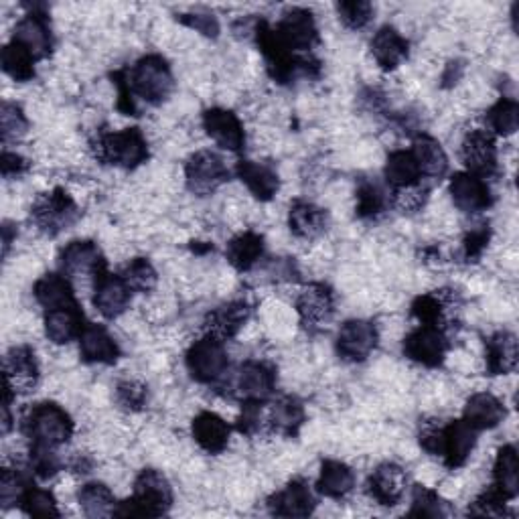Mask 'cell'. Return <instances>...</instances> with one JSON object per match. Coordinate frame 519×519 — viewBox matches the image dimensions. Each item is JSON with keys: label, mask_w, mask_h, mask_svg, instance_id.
<instances>
[{"label": "cell", "mask_w": 519, "mask_h": 519, "mask_svg": "<svg viewBox=\"0 0 519 519\" xmlns=\"http://www.w3.org/2000/svg\"><path fill=\"white\" fill-rule=\"evenodd\" d=\"M78 501L82 511L88 517H108L114 515L118 503L114 499V493L104 483H88L80 489Z\"/></svg>", "instance_id": "60d3db41"}, {"label": "cell", "mask_w": 519, "mask_h": 519, "mask_svg": "<svg viewBox=\"0 0 519 519\" xmlns=\"http://www.w3.org/2000/svg\"><path fill=\"white\" fill-rule=\"evenodd\" d=\"M418 440H420V447H422L428 455L438 457V455H440V440H442V424L436 422V420L424 422V424L420 426Z\"/></svg>", "instance_id": "680465c9"}, {"label": "cell", "mask_w": 519, "mask_h": 519, "mask_svg": "<svg viewBox=\"0 0 519 519\" xmlns=\"http://www.w3.org/2000/svg\"><path fill=\"white\" fill-rule=\"evenodd\" d=\"M408 485L406 471L396 463L380 465L367 479V493L384 507H394L402 501Z\"/></svg>", "instance_id": "7402d4cb"}, {"label": "cell", "mask_w": 519, "mask_h": 519, "mask_svg": "<svg viewBox=\"0 0 519 519\" xmlns=\"http://www.w3.org/2000/svg\"><path fill=\"white\" fill-rule=\"evenodd\" d=\"M132 290L120 274L104 270L94 280V305L104 319H118L130 305Z\"/></svg>", "instance_id": "ffe728a7"}, {"label": "cell", "mask_w": 519, "mask_h": 519, "mask_svg": "<svg viewBox=\"0 0 519 519\" xmlns=\"http://www.w3.org/2000/svg\"><path fill=\"white\" fill-rule=\"evenodd\" d=\"M337 13L341 23L351 31L367 27L369 21L374 19V7L367 0H343L337 5Z\"/></svg>", "instance_id": "681fc988"}, {"label": "cell", "mask_w": 519, "mask_h": 519, "mask_svg": "<svg viewBox=\"0 0 519 519\" xmlns=\"http://www.w3.org/2000/svg\"><path fill=\"white\" fill-rule=\"evenodd\" d=\"M288 226L290 232L301 238V240H315L321 234L327 232L329 228V213L311 203V201H303V199H296L290 205V213H288Z\"/></svg>", "instance_id": "484cf974"}, {"label": "cell", "mask_w": 519, "mask_h": 519, "mask_svg": "<svg viewBox=\"0 0 519 519\" xmlns=\"http://www.w3.org/2000/svg\"><path fill=\"white\" fill-rule=\"evenodd\" d=\"M80 217L82 211L78 203L61 187L49 193H41L31 207V221L39 232L49 238H55L61 232L69 230Z\"/></svg>", "instance_id": "8992f818"}, {"label": "cell", "mask_w": 519, "mask_h": 519, "mask_svg": "<svg viewBox=\"0 0 519 519\" xmlns=\"http://www.w3.org/2000/svg\"><path fill=\"white\" fill-rule=\"evenodd\" d=\"M305 420H307L305 406L296 396H280L272 404L270 426L276 434H282L286 438L299 436Z\"/></svg>", "instance_id": "d6a6232c"}, {"label": "cell", "mask_w": 519, "mask_h": 519, "mask_svg": "<svg viewBox=\"0 0 519 519\" xmlns=\"http://www.w3.org/2000/svg\"><path fill=\"white\" fill-rule=\"evenodd\" d=\"M408 515H412V517H447V515H451V507L436 491H432L424 485H414L412 509Z\"/></svg>", "instance_id": "ee69618b"}, {"label": "cell", "mask_w": 519, "mask_h": 519, "mask_svg": "<svg viewBox=\"0 0 519 519\" xmlns=\"http://www.w3.org/2000/svg\"><path fill=\"white\" fill-rule=\"evenodd\" d=\"M3 382L17 394H29L39 384L37 355L27 345H17L5 355Z\"/></svg>", "instance_id": "ac0fdd59"}, {"label": "cell", "mask_w": 519, "mask_h": 519, "mask_svg": "<svg viewBox=\"0 0 519 519\" xmlns=\"http://www.w3.org/2000/svg\"><path fill=\"white\" fill-rule=\"evenodd\" d=\"M189 374L199 384H217L224 380L230 359L226 345L221 339L213 335H205L203 339L195 341L185 357Z\"/></svg>", "instance_id": "52a82bcc"}, {"label": "cell", "mask_w": 519, "mask_h": 519, "mask_svg": "<svg viewBox=\"0 0 519 519\" xmlns=\"http://www.w3.org/2000/svg\"><path fill=\"white\" fill-rule=\"evenodd\" d=\"M380 335L372 321L351 319L337 333V353L349 363H361L378 347Z\"/></svg>", "instance_id": "4fadbf2b"}, {"label": "cell", "mask_w": 519, "mask_h": 519, "mask_svg": "<svg viewBox=\"0 0 519 519\" xmlns=\"http://www.w3.org/2000/svg\"><path fill=\"white\" fill-rule=\"evenodd\" d=\"M260 414H262V404L242 402V414L238 418V430L246 436H254L260 430Z\"/></svg>", "instance_id": "94428289"}, {"label": "cell", "mask_w": 519, "mask_h": 519, "mask_svg": "<svg viewBox=\"0 0 519 519\" xmlns=\"http://www.w3.org/2000/svg\"><path fill=\"white\" fill-rule=\"evenodd\" d=\"M29 485H31V481L23 475V471L5 469L3 479H0V501H3V507L19 505L21 497Z\"/></svg>", "instance_id": "f907efd6"}, {"label": "cell", "mask_w": 519, "mask_h": 519, "mask_svg": "<svg viewBox=\"0 0 519 519\" xmlns=\"http://www.w3.org/2000/svg\"><path fill=\"white\" fill-rule=\"evenodd\" d=\"M191 430H193L195 442L205 453L219 455L228 449L232 428L228 426V422L224 418L217 416L215 412H201L193 420Z\"/></svg>", "instance_id": "f1b7e54d"}, {"label": "cell", "mask_w": 519, "mask_h": 519, "mask_svg": "<svg viewBox=\"0 0 519 519\" xmlns=\"http://www.w3.org/2000/svg\"><path fill=\"white\" fill-rule=\"evenodd\" d=\"M19 505L31 517H59L61 515L57 509L55 497L49 491L39 489L35 485L27 487Z\"/></svg>", "instance_id": "7dc6e473"}, {"label": "cell", "mask_w": 519, "mask_h": 519, "mask_svg": "<svg viewBox=\"0 0 519 519\" xmlns=\"http://www.w3.org/2000/svg\"><path fill=\"white\" fill-rule=\"evenodd\" d=\"M412 155L422 171V177L440 181L449 171V157L442 144L430 134H418L412 142Z\"/></svg>", "instance_id": "1f68e13d"}, {"label": "cell", "mask_w": 519, "mask_h": 519, "mask_svg": "<svg viewBox=\"0 0 519 519\" xmlns=\"http://www.w3.org/2000/svg\"><path fill=\"white\" fill-rule=\"evenodd\" d=\"M84 329L86 323L80 303L45 311V335L55 345H65L73 339H80Z\"/></svg>", "instance_id": "cb8c5ba5"}, {"label": "cell", "mask_w": 519, "mask_h": 519, "mask_svg": "<svg viewBox=\"0 0 519 519\" xmlns=\"http://www.w3.org/2000/svg\"><path fill=\"white\" fill-rule=\"evenodd\" d=\"M276 388V369L266 361H244L234 378V394L242 402L264 404Z\"/></svg>", "instance_id": "8fae6325"}, {"label": "cell", "mask_w": 519, "mask_h": 519, "mask_svg": "<svg viewBox=\"0 0 519 519\" xmlns=\"http://www.w3.org/2000/svg\"><path fill=\"white\" fill-rule=\"evenodd\" d=\"M453 203L465 213H479L493 205V195L485 179L473 173H457L451 179Z\"/></svg>", "instance_id": "603a6c76"}, {"label": "cell", "mask_w": 519, "mask_h": 519, "mask_svg": "<svg viewBox=\"0 0 519 519\" xmlns=\"http://www.w3.org/2000/svg\"><path fill=\"white\" fill-rule=\"evenodd\" d=\"M384 177L392 189L414 187L422 183V171L412 155V151H396L388 157Z\"/></svg>", "instance_id": "ab89813d"}, {"label": "cell", "mask_w": 519, "mask_h": 519, "mask_svg": "<svg viewBox=\"0 0 519 519\" xmlns=\"http://www.w3.org/2000/svg\"><path fill=\"white\" fill-rule=\"evenodd\" d=\"M519 361L517 337L509 331H497L485 341V365L489 376H507L515 372Z\"/></svg>", "instance_id": "4316f807"}, {"label": "cell", "mask_w": 519, "mask_h": 519, "mask_svg": "<svg viewBox=\"0 0 519 519\" xmlns=\"http://www.w3.org/2000/svg\"><path fill=\"white\" fill-rule=\"evenodd\" d=\"M276 33L294 53H311L321 37L315 17L307 9H290L276 25Z\"/></svg>", "instance_id": "9a60e30c"}, {"label": "cell", "mask_w": 519, "mask_h": 519, "mask_svg": "<svg viewBox=\"0 0 519 519\" xmlns=\"http://www.w3.org/2000/svg\"><path fill=\"white\" fill-rule=\"evenodd\" d=\"M21 430L35 447L59 449L71 440L76 426H73L71 416L61 406L55 402H41L27 410L21 422Z\"/></svg>", "instance_id": "277c9868"}, {"label": "cell", "mask_w": 519, "mask_h": 519, "mask_svg": "<svg viewBox=\"0 0 519 519\" xmlns=\"http://www.w3.org/2000/svg\"><path fill=\"white\" fill-rule=\"evenodd\" d=\"M250 315L252 307L246 301H232L228 305H221L215 311H211L205 319L207 335L228 341L244 329V325L250 321Z\"/></svg>", "instance_id": "d4e9b609"}, {"label": "cell", "mask_w": 519, "mask_h": 519, "mask_svg": "<svg viewBox=\"0 0 519 519\" xmlns=\"http://www.w3.org/2000/svg\"><path fill=\"white\" fill-rule=\"evenodd\" d=\"M505 406L489 392H481V394H473L467 400L465 406V414L463 418L477 430H491L497 428L503 420H505Z\"/></svg>", "instance_id": "836d02e7"}, {"label": "cell", "mask_w": 519, "mask_h": 519, "mask_svg": "<svg viewBox=\"0 0 519 519\" xmlns=\"http://www.w3.org/2000/svg\"><path fill=\"white\" fill-rule=\"evenodd\" d=\"M495 483L493 487L507 499H515L519 493V465H517V451L513 444H505L499 449L495 467H493Z\"/></svg>", "instance_id": "f35d334b"}, {"label": "cell", "mask_w": 519, "mask_h": 519, "mask_svg": "<svg viewBox=\"0 0 519 519\" xmlns=\"http://www.w3.org/2000/svg\"><path fill=\"white\" fill-rule=\"evenodd\" d=\"M177 19H179L183 25L195 29L197 33H201V35H205V37L215 39V37L219 35V23H217V19H215L213 15H209V13H191V15H181V17H177Z\"/></svg>", "instance_id": "91938a15"}, {"label": "cell", "mask_w": 519, "mask_h": 519, "mask_svg": "<svg viewBox=\"0 0 519 519\" xmlns=\"http://www.w3.org/2000/svg\"><path fill=\"white\" fill-rule=\"evenodd\" d=\"M449 351V337L447 331L432 325L416 327L404 339V355L424 367H440Z\"/></svg>", "instance_id": "30bf717a"}, {"label": "cell", "mask_w": 519, "mask_h": 519, "mask_svg": "<svg viewBox=\"0 0 519 519\" xmlns=\"http://www.w3.org/2000/svg\"><path fill=\"white\" fill-rule=\"evenodd\" d=\"M94 153L100 163L134 171L151 157L148 142L140 128H124L120 132H100L94 142Z\"/></svg>", "instance_id": "5b68a950"}, {"label": "cell", "mask_w": 519, "mask_h": 519, "mask_svg": "<svg viewBox=\"0 0 519 519\" xmlns=\"http://www.w3.org/2000/svg\"><path fill=\"white\" fill-rule=\"evenodd\" d=\"M477 434L479 432L465 418L453 420L447 426H442V440H440L438 457L453 471L463 467L475 449Z\"/></svg>", "instance_id": "2e32d148"}, {"label": "cell", "mask_w": 519, "mask_h": 519, "mask_svg": "<svg viewBox=\"0 0 519 519\" xmlns=\"http://www.w3.org/2000/svg\"><path fill=\"white\" fill-rule=\"evenodd\" d=\"M112 80L118 88V110L126 116H138V106H136V98L128 86V80H126V69L122 71H116L112 73Z\"/></svg>", "instance_id": "6f0895ef"}, {"label": "cell", "mask_w": 519, "mask_h": 519, "mask_svg": "<svg viewBox=\"0 0 519 519\" xmlns=\"http://www.w3.org/2000/svg\"><path fill=\"white\" fill-rule=\"evenodd\" d=\"M317 507V499L307 481L294 479L282 491L268 499V511L276 517H309Z\"/></svg>", "instance_id": "44dd1931"}, {"label": "cell", "mask_w": 519, "mask_h": 519, "mask_svg": "<svg viewBox=\"0 0 519 519\" xmlns=\"http://www.w3.org/2000/svg\"><path fill=\"white\" fill-rule=\"evenodd\" d=\"M203 128L207 136L221 148L232 153H240L246 146L244 124L232 110L209 108L203 112Z\"/></svg>", "instance_id": "d6986e66"}, {"label": "cell", "mask_w": 519, "mask_h": 519, "mask_svg": "<svg viewBox=\"0 0 519 519\" xmlns=\"http://www.w3.org/2000/svg\"><path fill=\"white\" fill-rule=\"evenodd\" d=\"M0 169H3V177L5 179H17V177L29 173L31 163L25 157L17 155V153L5 151L3 153V161H0Z\"/></svg>", "instance_id": "6125c7cd"}, {"label": "cell", "mask_w": 519, "mask_h": 519, "mask_svg": "<svg viewBox=\"0 0 519 519\" xmlns=\"http://www.w3.org/2000/svg\"><path fill=\"white\" fill-rule=\"evenodd\" d=\"M0 63H3L7 76H11L15 82L25 84L35 78L33 55L15 41H11L9 45L3 47V53H0Z\"/></svg>", "instance_id": "b9f144b4"}, {"label": "cell", "mask_w": 519, "mask_h": 519, "mask_svg": "<svg viewBox=\"0 0 519 519\" xmlns=\"http://www.w3.org/2000/svg\"><path fill=\"white\" fill-rule=\"evenodd\" d=\"M59 270L67 278H90L94 282L104 270H108V266L98 244L90 240H78L61 250Z\"/></svg>", "instance_id": "7c38bea8"}, {"label": "cell", "mask_w": 519, "mask_h": 519, "mask_svg": "<svg viewBox=\"0 0 519 519\" xmlns=\"http://www.w3.org/2000/svg\"><path fill=\"white\" fill-rule=\"evenodd\" d=\"M487 120L491 126V134L497 136H511L515 134L517 126H519V106L513 98H501L489 112H487Z\"/></svg>", "instance_id": "f6af8a7d"}, {"label": "cell", "mask_w": 519, "mask_h": 519, "mask_svg": "<svg viewBox=\"0 0 519 519\" xmlns=\"http://www.w3.org/2000/svg\"><path fill=\"white\" fill-rule=\"evenodd\" d=\"M126 80L134 98L138 96L148 106L165 104L175 90L173 69L161 55H144L138 59L132 69H126Z\"/></svg>", "instance_id": "3957f363"}, {"label": "cell", "mask_w": 519, "mask_h": 519, "mask_svg": "<svg viewBox=\"0 0 519 519\" xmlns=\"http://www.w3.org/2000/svg\"><path fill=\"white\" fill-rule=\"evenodd\" d=\"M173 507V489L163 473L144 469L134 481L130 499L118 503L114 515L120 517H161Z\"/></svg>", "instance_id": "7a4b0ae2"}, {"label": "cell", "mask_w": 519, "mask_h": 519, "mask_svg": "<svg viewBox=\"0 0 519 519\" xmlns=\"http://www.w3.org/2000/svg\"><path fill=\"white\" fill-rule=\"evenodd\" d=\"M388 193L372 181H361L357 187V205H355V213L359 219H378L380 215H384V211L388 209Z\"/></svg>", "instance_id": "7bdbcfd3"}, {"label": "cell", "mask_w": 519, "mask_h": 519, "mask_svg": "<svg viewBox=\"0 0 519 519\" xmlns=\"http://www.w3.org/2000/svg\"><path fill=\"white\" fill-rule=\"evenodd\" d=\"M33 294H35L37 303H39L45 311H51V309H59V307H65V305L78 303L76 294H73L71 282H69L67 276H63L61 272H59V274L51 272V274L41 276V278L35 282Z\"/></svg>", "instance_id": "e575fe53"}, {"label": "cell", "mask_w": 519, "mask_h": 519, "mask_svg": "<svg viewBox=\"0 0 519 519\" xmlns=\"http://www.w3.org/2000/svg\"><path fill=\"white\" fill-rule=\"evenodd\" d=\"M256 43L266 59V67L270 78L282 86L290 84L296 73H303L307 78H319L321 76V61L315 57H299L296 55L272 29L266 21H258L254 27Z\"/></svg>", "instance_id": "6da1fadb"}, {"label": "cell", "mask_w": 519, "mask_h": 519, "mask_svg": "<svg viewBox=\"0 0 519 519\" xmlns=\"http://www.w3.org/2000/svg\"><path fill=\"white\" fill-rule=\"evenodd\" d=\"M461 76H463V65L457 61H453V63H449V67H447V73H444L442 76V82H444V86H453V84H457L459 80H461Z\"/></svg>", "instance_id": "be15d7a7"}, {"label": "cell", "mask_w": 519, "mask_h": 519, "mask_svg": "<svg viewBox=\"0 0 519 519\" xmlns=\"http://www.w3.org/2000/svg\"><path fill=\"white\" fill-rule=\"evenodd\" d=\"M29 13L23 17L13 33V41L25 47L35 61L47 59L53 53V31L45 7L27 5Z\"/></svg>", "instance_id": "9c48e42d"}, {"label": "cell", "mask_w": 519, "mask_h": 519, "mask_svg": "<svg viewBox=\"0 0 519 519\" xmlns=\"http://www.w3.org/2000/svg\"><path fill=\"white\" fill-rule=\"evenodd\" d=\"M116 400L118 404L128 410V412H140L146 406L148 400V390L144 384L134 382V380H126L120 382L116 388Z\"/></svg>", "instance_id": "db71d44e"}, {"label": "cell", "mask_w": 519, "mask_h": 519, "mask_svg": "<svg viewBox=\"0 0 519 519\" xmlns=\"http://www.w3.org/2000/svg\"><path fill=\"white\" fill-rule=\"evenodd\" d=\"M428 199V187L426 185H414V187H404V189H394L392 193V203L404 211V213H414L424 207Z\"/></svg>", "instance_id": "11a10c76"}, {"label": "cell", "mask_w": 519, "mask_h": 519, "mask_svg": "<svg viewBox=\"0 0 519 519\" xmlns=\"http://www.w3.org/2000/svg\"><path fill=\"white\" fill-rule=\"evenodd\" d=\"M29 469L33 475H37L39 479H51L61 471V461L55 455V449H47V447H35L31 444V453H29Z\"/></svg>", "instance_id": "816d5d0a"}, {"label": "cell", "mask_w": 519, "mask_h": 519, "mask_svg": "<svg viewBox=\"0 0 519 519\" xmlns=\"http://www.w3.org/2000/svg\"><path fill=\"white\" fill-rule=\"evenodd\" d=\"M296 311H299L301 323L307 329H319L327 325L335 315V292L323 282H313L296 299Z\"/></svg>", "instance_id": "e0dca14e"}, {"label": "cell", "mask_w": 519, "mask_h": 519, "mask_svg": "<svg viewBox=\"0 0 519 519\" xmlns=\"http://www.w3.org/2000/svg\"><path fill=\"white\" fill-rule=\"evenodd\" d=\"M185 181L193 195L207 197L230 181V169L219 155L211 151H199L185 165Z\"/></svg>", "instance_id": "ba28073f"}, {"label": "cell", "mask_w": 519, "mask_h": 519, "mask_svg": "<svg viewBox=\"0 0 519 519\" xmlns=\"http://www.w3.org/2000/svg\"><path fill=\"white\" fill-rule=\"evenodd\" d=\"M355 487L353 471L341 461H323L317 491L329 499H343Z\"/></svg>", "instance_id": "74e56055"}, {"label": "cell", "mask_w": 519, "mask_h": 519, "mask_svg": "<svg viewBox=\"0 0 519 519\" xmlns=\"http://www.w3.org/2000/svg\"><path fill=\"white\" fill-rule=\"evenodd\" d=\"M226 256L238 272H248L264 256V238L256 232H244L230 240V244L226 246Z\"/></svg>", "instance_id": "d590c367"}, {"label": "cell", "mask_w": 519, "mask_h": 519, "mask_svg": "<svg viewBox=\"0 0 519 519\" xmlns=\"http://www.w3.org/2000/svg\"><path fill=\"white\" fill-rule=\"evenodd\" d=\"M491 240V230L487 226H479L477 230H471L463 240V258L469 264H475L481 260L483 252L487 250Z\"/></svg>", "instance_id": "9f6ffc18"}, {"label": "cell", "mask_w": 519, "mask_h": 519, "mask_svg": "<svg viewBox=\"0 0 519 519\" xmlns=\"http://www.w3.org/2000/svg\"><path fill=\"white\" fill-rule=\"evenodd\" d=\"M13 230H11V226L9 224H5V228H3V234H5V240H3V244H5V250H3V254L7 256L9 254V248H11V242H13V234H11Z\"/></svg>", "instance_id": "e7e4bbea"}, {"label": "cell", "mask_w": 519, "mask_h": 519, "mask_svg": "<svg viewBox=\"0 0 519 519\" xmlns=\"http://www.w3.org/2000/svg\"><path fill=\"white\" fill-rule=\"evenodd\" d=\"M120 276L124 278V282L130 286L132 292H142V294L151 292V290L157 286V280H159L155 266H153L151 262H148L146 258H134V260H130V262L124 266V270H122Z\"/></svg>", "instance_id": "bcb514c9"}, {"label": "cell", "mask_w": 519, "mask_h": 519, "mask_svg": "<svg viewBox=\"0 0 519 519\" xmlns=\"http://www.w3.org/2000/svg\"><path fill=\"white\" fill-rule=\"evenodd\" d=\"M461 159L467 167V173H473L481 179L497 175V144L495 136L489 130H471L461 144Z\"/></svg>", "instance_id": "5bb4252c"}, {"label": "cell", "mask_w": 519, "mask_h": 519, "mask_svg": "<svg viewBox=\"0 0 519 519\" xmlns=\"http://www.w3.org/2000/svg\"><path fill=\"white\" fill-rule=\"evenodd\" d=\"M469 515H481V517H503V515H509L507 499L491 485L487 491H483L471 503Z\"/></svg>", "instance_id": "f5cc1de1"}, {"label": "cell", "mask_w": 519, "mask_h": 519, "mask_svg": "<svg viewBox=\"0 0 519 519\" xmlns=\"http://www.w3.org/2000/svg\"><path fill=\"white\" fill-rule=\"evenodd\" d=\"M29 130V120L23 114V110L17 104L5 102L3 112H0V134H3V142H19Z\"/></svg>", "instance_id": "c3c4849f"}, {"label": "cell", "mask_w": 519, "mask_h": 519, "mask_svg": "<svg viewBox=\"0 0 519 519\" xmlns=\"http://www.w3.org/2000/svg\"><path fill=\"white\" fill-rule=\"evenodd\" d=\"M80 355L86 363L114 365L120 359V347L106 327L90 323L80 335Z\"/></svg>", "instance_id": "83f0119b"}, {"label": "cell", "mask_w": 519, "mask_h": 519, "mask_svg": "<svg viewBox=\"0 0 519 519\" xmlns=\"http://www.w3.org/2000/svg\"><path fill=\"white\" fill-rule=\"evenodd\" d=\"M372 55L386 71L398 69L410 55V43L394 27H382L372 39Z\"/></svg>", "instance_id": "4dcf8cb0"}, {"label": "cell", "mask_w": 519, "mask_h": 519, "mask_svg": "<svg viewBox=\"0 0 519 519\" xmlns=\"http://www.w3.org/2000/svg\"><path fill=\"white\" fill-rule=\"evenodd\" d=\"M453 305H455V292L436 290L434 294L418 296V299L412 303V317L420 325H432L444 329V309H449Z\"/></svg>", "instance_id": "8d00e7d4"}, {"label": "cell", "mask_w": 519, "mask_h": 519, "mask_svg": "<svg viewBox=\"0 0 519 519\" xmlns=\"http://www.w3.org/2000/svg\"><path fill=\"white\" fill-rule=\"evenodd\" d=\"M236 175L258 201H272L280 189L278 173L268 163L240 161L236 167Z\"/></svg>", "instance_id": "f546056e"}]
</instances>
